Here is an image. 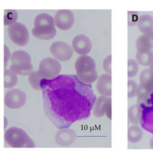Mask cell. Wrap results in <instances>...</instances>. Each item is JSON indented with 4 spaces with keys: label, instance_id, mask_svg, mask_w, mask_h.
Masks as SVG:
<instances>
[{
    "label": "cell",
    "instance_id": "6da1fadb",
    "mask_svg": "<svg viewBox=\"0 0 153 153\" xmlns=\"http://www.w3.org/2000/svg\"><path fill=\"white\" fill-rule=\"evenodd\" d=\"M40 86L45 114L57 129L69 128L91 116L97 96L91 84L83 83L76 75L42 78Z\"/></svg>",
    "mask_w": 153,
    "mask_h": 153
},
{
    "label": "cell",
    "instance_id": "7a4b0ae2",
    "mask_svg": "<svg viewBox=\"0 0 153 153\" xmlns=\"http://www.w3.org/2000/svg\"><path fill=\"white\" fill-rule=\"evenodd\" d=\"M54 18L46 13H41L35 17L32 34L42 40H49L56 35Z\"/></svg>",
    "mask_w": 153,
    "mask_h": 153
},
{
    "label": "cell",
    "instance_id": "3957f363",
    "mask_svg": "<svg viewBox=\"0 0 153 153\" xmlns=\"http://www.w3.org/2000/svg\"><path fill=\"white\" fill-rule=\"evenodd\" d=\"M76 76L86 84H91L98 78L95 61L89 56H80L77 58L75 64Z\"/></svg>",
    "mask_w": 153,
    "mask_h": 153
},
{
    "label": "cell",
    "instance_id": "277c9868",
    "mask_svg": "<svg viewBox=\"0 0 153 153\" xmlns=\"http://www.w3.org/2000/svg\"><path fill=\"white\" fill-rule=\"evenodd\" d=\"M4 141L9 146L15 148H35V143L23 129L12 127L4 133Z\"/></svg>",
    "mask_w": 153,
    "mask_h": 153
},
{
    "label": "cell",
    "instance_id": "5b68a950",
    "mask_svg": "<svg viewBox=\"0 0 153 153\" xmlns=\"http://www.w3.org/2000/svg\"><path fill=\"white\" fill-rule=\"evenodd\" d=\"M11 65L10 69L17 75L27 76L33 71L31 58L28 52L17 50L11 56Z\"/></svg>",
    "mask_w": 153,
    "mask_h": 153
},
{
    "label": "cell",
    "instance_id": "8992f818",
    "mask_svg": "<svg viewBox=\"0 0 153 153\" xmlns=\"http://www.w3.org/2000/svg\"><path fill=\"white\" fill-rule=\"evenodd\" d=\"M7 34L10 39L19 46H24L28 44L30 39L28 29L21 22H16L8 26Z\"/></svg>",
    "mask_w": 153,
    "mask_h": 153
},
{
    "label": "cell",
    "instance_id": "52a82bcc",
    "mask_svg": "<svg viewBox=\"0 0 153 153\" xmlns=\"http://www.w3.org/2000/svg\"><path fill=\"white\" fill-rule=\"evenodd\" d=\"M62 69L60 61L48 57L41 61L39 72L42 78L51 80L60 75Z\"/></svg>",
    "mask_w": 153,
    "mask_h": 153
},
{
    "label": "cell",
    "instance_id": "ba28073f",
    "mask_svg": "<svg viewBox=\"0 0 153 153\" xmlns=\"http://www.w3.org/2000/svg\"><path fill=\"white\" fill-rule=\"evenodd\" d=\"M26 93L17 88L10 89L5 93L4 103L10 109H19L22 107L26 102Z\"/></svg>",
    "mask_w": 153,
    "mask_h": 153
},
{
    "label": "cell",
    "instance_id": "9c48e42d",
    "mask_svg": "<svg viewBox=\"0 0 153 153\" xmlns=\"http://www.w3.org/2000/svg\"><path fill=\"white\" fill-rule=\"evenodd\" d=\"M50 50L55 59L63 62L69 61L73 57L74 51L73 47L62 41H57L53 43Z\"/></svg>",
    "mask_w": 153,
    "mask_h": 153
},
{
    "label": "cell",
    "instance_id": "30bf717a",
    "mask_svg": "<svg viewBox=\"0 0 153 153\" xmlns=\"http://www.w3.org/2000/svg\"><path fill=\"white\" fill-rule=\"evenodd\" d=\"M112 100L111 97L102 95L98 97L93 107V115L95 117L100 118L106 115L109 120L112 117Z\"/></svg>",
    "mask_w": 153,
    "mask_h": 153
},
{
    "label": "cell",
    "instance_id": "8fae6325",
    "mask_svg": "<svg viewBox=\"0 0 153 153\" xmlns=\"http://www.w3.org/2000/svg\"><path fill=\"white\" fill-rule=\"evenodd\" d=\"M54 20L57 28L66 31L73 27L75 22V16L70 10H60L56 13Z\"/></svg>",
    "mask_w": 153,
    "mask_h": 153
},
{
    "label": "cell",
    "instance_id": "7c38bea8",
    "mask_svg": "<svg viewBox=\"0 0 153 153\" xmlns=\"http://www.w3.org/2000/svg\"><path fill=\"white\" fill-rule=\"evenodd\" d=\"M72 47L77 54L80 56H86L91 52L93 43L88 36L84 34H80L73 39Z\"/></svg>",
    "mask_w": 153,
    "mask_h": 153
},
{
    "label": "cell",
    "instance_id": "4fadbf2b",
    "mask_svg": "<svg viewBox=\"0 0 153 153\" xmlns=\"http://www.w3.org/2000/svg\"><path fill=\"white\" fill-rule=\"evenodd\" d=\"M76 139V133L72 129H60L55 135V140L57 144L62 147H68L73 144Z\"/></svg>",
    "mask_w": 153,
    "mask_h": 153
},
{
    "label": "cell",
    "instance_id": "5bb4252c",
    "mask_svg": "<svg viewBox=\"0 0 153 153\" xmlns=\"http://www.w3.org/2000/svg\"><path fill=\"white\" fill-rule=\"evenodd\" d=\"M140 125L145 131L153 134V106H141Z\"/></svg>",
    "mask_w": 153,
    "mask_h": 153
},
{
    "label": "cell",
    "instance_id": "9a60e30c",
    "mask_svg": "<svg viewBox=\"0 0 153 153\" xmlns=\"http://www.w3.org/2000/svg\"><path fill=\"white\" fill-rule=\"evenodd\" d=\"M111 75L108 73L103 74L99 77L97 84V92L101 95L111 97Z\"/></svg>",
    "mask_w": 153,
    "mask_h": 153
},
{
    "label": "cell",
    "instance_id": "2e32d148",
    "mask_svg": "<svg viewBox=\"0 0 153 153\" xmlns=\"http://www.w3.org/2000/svg\"><path fill=\"white\" fill-rule=\"evenodd\" d=\"M137 51H145L153 49V30L143 33L135 42Z\"/></svg>",
    "mask_w": 153,
    "mask_h": 153
},
{
    "label": "cell",
    "instance_id": "e0dca14e",
    "mask_svg": "<svg viewBox=\"0 0 153 153\" xmlns=\"http://www.w3.org/2000/svg\"><path fill=\"white\" fill-rule=\"evenodd\" d=\"M140 84L149 92H153V70L151 69H144L139 75Z\"/></svg>",
    "mask_w": 153,
    "mask_h": 153
},
{
    "label": "cell",
    "instance_id": "ac0fdd59",
    "mask_svg": "<svg viewBox=\"0 0 153 153\" xmlns=\"http://www.w3.org/2000/svg\"><path fill=\"white\" fill-rule=\"evenodd\" d=\"M137 27L142 34L153 30V16L148 14L141 15L138 18Z\"/></svg>",
    "mask_w": 153,
    "mask_h": 153
},
{
    "label": "cell",
    "instance_id": "d6986e66",
    "mask_svg": "<svg viewBox=\"0 0 153 153\" xmlns=\"http://www.w3.org/2000/svg\"><path fill=\"white\" fill-rule=\"evenodd\" d=\"M135 60L141 66L149 67L153 61V50L137 51L135 54Z\"/></svg>",
    "mask_w": 153,
    "mask_h": 153
},
{
    "label": "cell",
    "instance_id": "ffe728a7",
    "mask_svg": "<svg viewBox=\"0 0 153 153\" xmlns=\"http://www.w3.org/2000/svg\"><path fill=\"white\" fill-rule=\"evenodd\" d=\"M144 136L143 130L137 125H134L128 129V138L129 142L133 144L138 143Z\"/></svg>",
    "mask_w": 153,
    "mask_h": 153
},
{
    "label": "cell",
    "instance_id": "44dd1931",
    "mask_svg": "<svg viewBox=\"0 0 153 153\" xmlns=\"http://www.w3.org/2000/svg\"><path fill=\"white\" fill-rule=\"evenodd\" d=\"M142 109L139 105H133L128 109V119L133 125L140 124Z\"/></svg>",
    "mask_w": 153,
    "mask_h": 153
},
{
    "label": "cell",
    "instance_id": "7402d4cb",
    "mask_svg": "<svg viewBox=\"0 0 153 153\" xmlns=\"http://www.w3.org/2000/svg\"><path fill=\"white\" fill-rule=\"evenodd\" d=\"M150 93L145 89L140 84L138 85L137 96V105L141 106H151Z\"/></svg>",
    "mask_w": 153,
    "mask_h": 153
},
{
    "label": "cell",
    "instance_id": "603a6c76",
    "mask_svg": "<svg viewBox=\"0 0 153 153\" xmlns=\"http://www.w3.org/2000/svg\"><path fill=\"white\" fill-rule=\"evenodd\" d=\"M18 78L17 74L13 72L10 69H4V87L5 88H12L17 83Z\"/></svg>",
    "mask_w": 153,
    "mask_h": 153
},
{
    "label": "cell",
    "instance_id": "cb8c5ba5",
    "mask_svg": "<svg viewBox=\"0 0 153 153\" xmlns=\"http://www.w3.org/2000/svg\"><path fill=\"white\" fill-rule=\"evenodd\" d=\"M42 79L39 70L32 71L28 76V82L32 88L36 91L42 90L40 86L41 80Z\"/></svg>",
    "mask_w": 153,
    "mask_h": 153
},
{
    "label": "cell",
    "instance_id": "d4e9b609",
    "mask_svg": "<svg viewBox=\"0 0 153 153\" xmlns=\"http://www.w3.org/2000/svg\"><path fill=\"white\" fill-rule=\"evenodd\" d=\"M128 76L129 78H131L136 76L139 72V64L137 61L134 59L131 58L128 59Z\"/></svg>",
    "mask_w": 153,
    "mask_h": 153
},
{
    "label": "cell",
    "instance_id": "484cf974",
    "mask_svg": "<svg viewBox=\"0 0 153 153\" xmlns=\"http://www.w3.org/2000/svg\"><path fill=\"white\" fill-rule=\"evenodd\" d=\"M17 14L15 10H4V24L10 26L16 22Z\"/></svg>",
    "mask_w": 153,
    "mask_h": 153
},
{
    "label": "cell",
    "instance_id": "4316f807",
    "mask_svg": "<svg viewBox=\"0 0 153 153\" xmlns=\"http://www.w3.org/2000/svg\"><path fill=\"white\" fill-rule=\"evenodd\" d=\"M128 98H133L137 96L138 85L136 82L131 80H129L128 82Z\"/></svg>",
    "mask_w": 153,
    "mask_h": 153
},
{
    "label": "cell",
    "instance_id": "83f0119b",
    "mask_svg": "<svg viewBox=\"0 0 153 153\" xmlns=\"http://www.w3.org/2000/svg\"><path fill=\"white\" fill-rule=\"evenodd\" d=\"M111 61H112V56L111 54L107 56L103 62V68L105 72L109 74L112 73L111 71Z\"/></svg>",
    "mask_w": 153,
    "mask_h": 153
},
{
    "label": "cell",
    "instance_id": "f1b7e54d",
    "mask_svg": "<svg viewBox=\"0 0 153 153\" xmlns=\"http://www.w3.org/2000/svg\"><path fill=\"white\" fill-rule=\"evenodd\" d=\"M11 58V53L10 49L6 45H4V67L6 69V67L8 63V62Z\"/></svg>",
    "mask_w": 153,
    "mask_h": 153
},
{
    "label": "cell",
    "instance_id": "f546056e",
    "mask_svg": "<svg viewBox=\"0 0 153 153\" xmlns=\"http://www.w3.org/2000/svg\"><path fill=\"white\" fill-rule=\"evenodd\" d=\"M149 145H150V147L151 148V149H153V137L151 138L150 140V142H149Z\"/></svg>",
    "mask_w": 153,
    "mask_h": 153
},
{
    "label": "cell",
    "instance_id": "4dcf8cb0",
    "mask_svg": "<svg viewBox=\"0 0 153 153\" xmlns=\"http://www.w3.org/2000/svg\"><path fill=\"white\" fill-rule=\"evenodd\" d=\"M150 100H151L152 105L153 106V92L150 94Z\"/></svg>",
    "mask_w": 153,
    "mask_h": 153
},
{
    "label": "cell",
    "instance_id": "1f68e13d",
    "mask_svg": "<svg viewBox=\"0 0 153 153\" xmlns=\"http://www.w3.org/2000/svg\"><path fill=\"white\" fill-rule=\"evenodd\" d=\"M149 68L151 69L152 70H153V62L152 63V64H150V65L149 66Z\"/></svg>",
    "mask_w": 153,
    "mask_h": 153
}]
</instances>
